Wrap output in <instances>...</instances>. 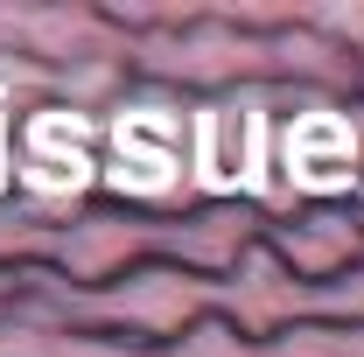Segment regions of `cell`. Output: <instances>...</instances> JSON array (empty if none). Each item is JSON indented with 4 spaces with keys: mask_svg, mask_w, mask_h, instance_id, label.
I'll return each mask as SVG.
<instances>
[{
    "mask_svg": "<svg viewBox=\"0 0 364 357\" xmlns=\"http://www.w3.org/2000/svg\"><path fill=\"white\" fill-rule=\"evenodd\" d=\"M287 154H294V176L309 182V189H336V182L358 169V140L343 119H329V112H309L294 140H287Z\"/></svg>",
    "mask_w": 364,
    "mask_h": 357,
    "instance_id": "2",
    "label": "cell"
},
{
    "mask_svg": "<svg viewBox=\"0 0 364 357\" xmlns=\"http://www.w3.org/2000/svg\"><path fill=\"white\" fill-rule=\"evenodd\" d=\"M28 176H36V189H77L85 182V147L70 140L63 119H43L36 127V140H28Z\"/></svg>",
    "mask_w": 364,
    "mask_h": 357,
    "instance_id": "4",
    "label": "cell"
},
{
    "mask_svg": "<svg viewBox=\"0 0 364 357\" xmlns=\"http://www.w3.org/2000/svg\"><path fill=\"white\" fill-rule=\"evenodd\" d=\"M176 169V140H168V119H154V112H140L119 127V182H134V189H161Z\"/></svg>",
    "mask_w": 364,
    "mask_h": 357,
    "instance_id": "3",
    "label": "cell"
},
{
    "mask_svg": "<svg viewBox=\"0 0 364 357\" xmlns=\"http://www.w3.org/2000/svg\"><path fill=\"white\" fill-rule=\"evenodd\" d=\"M203 182H218V189H231V182H252V169H259V112H245V105H225V112H210L203 119Z\"/></svg>",
    "mask_w": 364,
    "mask_h": 357,
    "instance_id": "1",
    "label": "cell"
}]
</instances>
